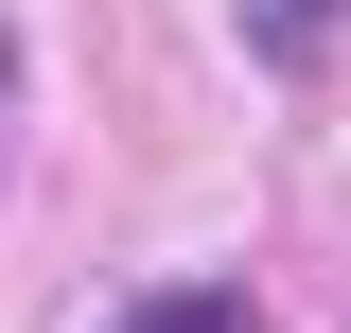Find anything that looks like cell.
<instances>
[{"label": "cell", "instance_id": "cell-2", "mask_svg": "<svg viewBox=\"0 0 351 333\" xmlns=\"http://www.w3.org/2000/svg\"><path fill=\"white\" fill-rule=\"evenodd\" d=\"M263 36H281V53H316V36H334V0H263Z\"/></svg>", "mask_w": 351, "mask_h": 333}, {"label": "cell", "instance_id": "cell-1", "mask_svg": "<svg viewBox=\"0 0 351 333\" xmlns=\"http://www.w3.org/2000/svg\"><path fill=\"white\" fill-rule=\"evenodd\" d=\"M106 333H263V316H246V281H176V298H141V316H106Z\"/></svg>", "mask_w": 351, "mask_h": 333}]
</instances>
